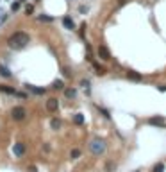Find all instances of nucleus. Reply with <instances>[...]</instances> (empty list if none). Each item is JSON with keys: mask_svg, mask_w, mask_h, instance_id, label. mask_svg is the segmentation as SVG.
I'll list each match as a JSON object with an SVG mask.
<instances>
[{"mask_svg": "<svg viewBox=\"0 0 166 172\" xmlns=\"http://www.w3.org/2000/svg\"><path fill=\"white\" fill-rule=\"evenodd\" d=\"M30 41V38L27 32H23V31H16V32H13V34L7 38V45H9V49L13 50H22L25 49L29 45Z\"/></svg>", "mask_w": 166, "mask_h": 172, "instance_id": "obj_1", "label": "nucleus"}, {"mask_svg": "<svg viewBox=\"0 0 166 172\" xmlns=\"http://www.w3.org/2000/svg\"><path fill=\"white\" fill-rule=\"evenodd\" d=\"M89 151H91L95 156L104 154V151H105V142L100 140V138H95V140H91V142H89Z\"/></svg>", "mask_w": 166, "mask_h": 172, "instance_id": "obj_2", "label": "nucleus"}, {"mask_svg": "<svg viewBox=\"0 0 166 172\" xmlns=\"http://www.w3.org/2000/svg\"><path fill=\"white\" fill-rule=\"evenodd\" d=\"M25 117H27V111H25V108H22V106H15V108L11 109V118L13 120L20 122V120H23Z\"/></svg>", "mask_w": 166, "mask_h": 172, "instance_id": "obj_3", "label": "nucleus"}, {"mask_svg": "<svg viewBox=\"0 0 166 172\" xmlns=\"http://www.w3.org/2000/svg\"><path fill=\"white\" fill-rule=\"evenodd\" d=\"M0 91H4V93H7V95H16V97H22V99L27 97L25 93H22V91H16L15 88H11V86H7V84H0Z\"/></svg>", "mask_w": 166, "mask_h": 172, "instance_id": "obj_4", "label": "nucleus"}, {"mask_svg": "<svg viewBox=\"0 0 166 172\" xmlns=\"http://www.w3.org/2000/svg\"><path fill=\"white\" fill-rule=\"evenodd\" d=\"M13 154H15L16 158H22V156L25 154V143L18 142V143H15V145H13Z\"/></svg>", "mask_w": 166, "mask_h": 172, "instance_id": "obj_5", "label": "nucleus"}, {"mask_svg": "<svg viewBox=\"0 0 166 172\" xmlns=\"http://www.w3.org/2000/svg\"><path fill=\"white\" fill-rule=\"evenodd\" d=\"M57 108H59V101H57V99H54V97H50L48 101H46V111H50V113H56Z\"/></svg>", "mask_w": 166, "mask_h": 172, "instance_id": "obj_6", "label": "nucleus"}, {"mask_svg": "<svg viewBox=\"0 0 166 172\" xmlns=\"http://www.w3.org/2000/svg\"><path fill=\"white\" fill-rule=\"evenodd\" d=\"M98 57H100L102 61H109L111 59V52L107 50V47H104V45L98 47Z\"/></svg>", "mask_w": 166, "mask_h": 172, "instance_id": "obj_7", "label": "nucleus"}, {"mask_svg": "<svg viewBox=\"0 0 166 172\" xmlns=\"http://www.w3.org/2000/svg\"><path fill=\"white\" fill-rule=\"evenodd\" d=\"M147 122H148L150 125H155V127H166L164 118H161V117H152V118H148Z\"/></svg>", "mask_w": 166, "mask_h": 172, "instance_id": "obj_8", "label": "nucleus"}, {"mask_svg": "<svg viewBox=\"0 0 166 172\" xmlns=\"http://www.w3.org/2000/svg\"><path fill=\"white\" fill-rule=\"evenodd\" d=\"M63 25H64V29H68V31L75 29V23H73V20H71V16H64L63 18Z\"/></svg>", "mask_w": 166, "mask_h": 172, "instance_id": "obj_9", "label": "nucleus"}, {"mask_svg": "<svg viewBox=\"0 0 166 172\" xmlns=\"http://www.w3.org/2000/svg\"><path fill=\"white\" fill-rule=\"evenodd\" d=\"M25 88L30 90L32 93H36V95H45V93H46L45 88H38V86H32V84H25Z\"/></svg>", "mask_w": 166, "mask_h": 172, "instance_id": "obj_10", "label": "nucleus"}, {"mask_svg": "<svg viewBox=\"0 0 166 172\" xmlns=\"http://www.w3.org/2000/svg\"><path fill=\"white\" fill-rule=\"evenodd\" d=\"M127 77L130 79V81H141V74H139V72H132V70H129V72H127Z\"/></svg>", "mask_w": 166, "mask_h": 172, "instance_id": "obj_11", "label": "nucleus"}, {"mask_svg": "<svg viewBox=\"0 0 166 172\" xmlns=\"http://www.w3.org/2000/svg\"><path fill=\"white\" fill-rule=\"evenodd\" d=\"M75 95H77V91L73 88H66L64 90V97L66 99H75Z\"/></svg>", "mask_w": 166, "mask_h": 172, "instance_id": "obj_12", "label": "nucleus"}, {"mask_svg": "<svg viewBox=\"0 0 166 172\" xmlns=\"http://www.w3.org/2000/svg\"><path fill=\"white\" fill-rule=\"evenodd\" d=\"M91 63H93V68L97 70V74H98V75H104V74H105V68H104V67H100V65L95 63V61H91Z\"/></svg>", "mask_w": 166, "mask_h": 172, "instance_id": "obj_13", "label": "nucleus"}, {"mask_svg": "<svg viewBox=\"0 0 166 172\" xmlns=\"http://www.w3.org/2000/svg\"><path fill=\"white\" fill-rule=\"evenodd\" d=\"M52 88H56V90H63V88H64V83L61 81V79H56V81L52 83Z\"/></svg>", "mask_w": 166, "mask_h": 172, "instance_id": "obj_14", "label": "nucleus"}, {"mask_svg": "<svg viewBox=\"0 0 166 172\" xmlns=\"http://www.w3.org/2000/svg\"><path fill=\"white\" fill-rule=\"evenodd\" d=\"M38 20H39V22H46V23L54 22V18H52V16H48V15H39V16H38Z\"/></svg>", "mask_w": 166, "mask_h": 172, "instance_id": "obj_15", "label": "nucleus"}, {"mask_svg": "<svg viewBox=\"0 0 166 172\" xmlns=\"http://www.w3.org/2000/svg\"><path fill=\"white\" fill-rule=\"evenodd\" d=\"M0 75L5 77V79H9V77H11V72L5 68V67H2V65H0Z\"/></svg>", "mask_w": 166, "mask_h": 172, "instance_id": "obj_16", "label": "nucleus"}, {"mask_svg": "<svg viewBox=\"0 0 166 172\" xmlns=\"http://www.w3.org/2000/svg\"><path fill=\"white\" fill-rule=\"evenodd\" d=\"M50 127H52V129H59V127H61V120L52 118V120H50Z\"/></svg>", "mask_w": 166, "mask_h": 172, "instance_id": "obj_17", "label": "nucleus"}, {"mask_svg": "<svg viewBox=\"0 0 166 172\" xmlns=\"http://www.w3.org/2000/svg\"><path fill=\"white\" fill-rule=\"evenodd\" d=\"M70 158H71V160H77V158H81V149H71Z\"/></svg>", "mask_w": 166, "mask_h": 172, "instance_id": "obj_18", "label": "nucleus"}, {"mask_svg": "<svg viewBox=\"0 0 166 172\" xmlns=\"http://www.w3.org/2000/svg\"><path fill=\"white\" fill-rule=\"evenodd\" d=\"M81 86H82V88L86 90V93H89V81H88V79H82V81H81Z\"/></svg>", "mask_w": 166, "mask_h": 172, "instance_id": "obj_19", "label": "nucleus"}, {"mask_svg": "<svg viewBox=\"0 0 166 172\" xmlns=\"http://www.w3.org/2000/svg\"><path fill=\"white\" fill-rule=\"evenodd\" d=\"M73 122H75V124H79V125H81V124H84V117H82L81 113H77V115L73 117Z\"/></svg>", "mask_w": 166, "mask_h": 172, "instance_id": "obj_20", "label": "nucleus"}, {"mask_svg": "<svg viewBox=\"0 0 166 172\" xmlns=\"http://www.w3.org/2000/svg\"><path fill=\"white\" fill-rule=\"evenodd\" d=\"M152 172H164V163H155Z\"/></svg>", "mask_w": 166, "mask_h": 172, "instance_id": "obj_21", "label": "nucleus"}, {"mask_svg": "<svg viewBox=\"0 0 166 172\" xmlns=\"http://www.w3.org/2000/svg\"><path fill=\"white\" fill-rule=\"evenodd\" d=\"M61 72H63V75H64V77H71V70H70L68 67H63Z\"/></svg>", "mask_w": 166, "mask_h": 172, "instance_id": "obj_22", "label": "nucleus"}, {"mask_svg": "<svg viewBox=\"0 0 166 172\" xmlns=\"http://www.w3.org/2000/svg\"><path fill=\"white\" fill-rule=\"evenodd\" d=\"M32 13H34V5H27L25 7V15H32Z\"/></svg>", "mask_w": 166, "mask_h": 172, "instance_id": "obj_23", "label": "nucleus"}, {"mask_svg": "<svg viewBox=\"0 0 166 172\" xmlns=\"http://www.w3.org/2000/svg\"><path fill=\"white\" fill-rule=\"evenodd\" d=\"M11 9H13V11H18V9H20V2H13V4H11Z\"/></svg>", "mask_w": 166, "mask_h": 172, "instance_id": "obj_24", "label": "nucleus"}, {"mask_svg": "<svg viewBox=\"0 0 166 172\" xmlns=\"http://www.w3.org/2000/svg\"><path fill=\"white\" fill-rule=\"evenodd\" d=\"M157 90H159V91H166V84H159Z\"/></svg>", "mask_w": 166, "mask_h": 172, "instance_id": "obj_25", "label": "nucleus"}, {"mask_svg": "<svg viewBox=\"0 0 166 172\" xmlns=\"http://www.w3.org/2000/svg\"><path fill=\"white\" fill-rule=\"evenodd\" d=\"M81 13H88V5H81V9H79Z\"/></svg>", "mask_w": 166, "mask_h": 172, "instance_id": "obj_26", "label": "nucleus"}, {"mask_svg": "<svg viewBox=\"0 0 166 172\" xmlns=\"http://www.w3.org/2000/svg\"><path fill=\"white\" fill-rule=\"evenodd\" d=\"M29 172H38V169L34 167V165H30V167H29Z\"/></svg>", "mask_w": 166, "mask_h": 172, "instance_id": "obj_27", "label": "nucleus"}, {"mask_svg": "<svg viewBox=\"0 0 166 172\" xmlns=\"http://www.w3.org/2000/svg\"><path fill=\"white\" fill-rule=\"evenodd\" d=\"M125 2H127V0H118V4H120V5H122V4H125Z\"/></svg>", "mask_w": 166, "mask_h": 172, "instance_id": "obj_28", "label": "nucleus"}]
</instances>
